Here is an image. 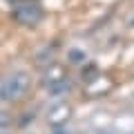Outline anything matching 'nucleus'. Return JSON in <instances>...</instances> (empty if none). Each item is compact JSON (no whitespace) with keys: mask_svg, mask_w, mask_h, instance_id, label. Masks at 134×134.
Returning <instances> with one entry per match:
<instances>
[{"mask_svg":"<svg viewBox=\"0 0 134 134\" xmlns=\"http://www.w3.org/2000/svg\"><path fill=\"white\" fill-rule=\"evenodd\" d=\"M14 16L23 27H36L40 23V18H43V11L38 7H34V5H20Z\"/></svg>","mask_w":134,"mask_h":134,"instance_id":"f03ea898","label":"nucleus"},{"mask_svg":"<svg viewBox=\"0 0 134 134\" xmlns=\"http://www.w3.org/2000/svg\"><path fill=\"white\" fill-rule=\"evenodd\" d=\"M7 121H9V116H7L5 112H0V127H5V125H7Z\"/></svg>","mask_w":134,"mask_h":134,"instance_id":"20e7f679","label":"nucleus"},{"mask_svg":"<svg viewBox=\"0 0 134 134\" xmlns=\"http://www.w3.org/2000/svg\"><path fill=\"white\" fill-rule=\"evenodd\" d=\"M132 23H134V20H132Z\"/></svg>","mask_w":134,"mask_h":134,"instance_id":"39448f33","label":"nucleus"},{"mask_svg":"<svg viewBox=\"0 0 134 134\" xmlns=\"http://www.w3.org/2000/svg\"><path fill=\"white\" fill-rule=\"evenodd\" d=\"M29 85H31L29 72H16V74H11V76H7L5 81L0 83V100L9 103V100L20 98V96L29 90Z\"/></svg>","mask_w":134,"mask_h":134,"instance_id":"f257e3e1","label":"nucleus"},{"mask_svg":"<svg viewBox=\"0 0 134 134\" xmlns=\"http://www.w3.org/2000/svg\"><path fill=\"white\" fill-rule=\"evenodd\" d=\"M69 114H72V107L67 105V103H56V105L47 112V121L52 125H63L69 119Z\"/></svg>","mask_w":134,"mask_h":134,"instance_id":"7ed1b4c3","label":"nucleus"}]
</instances>
